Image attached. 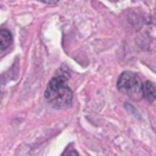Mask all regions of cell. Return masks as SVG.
Wrapping results in <instances>:
<instances>
[{
  "label": "cell",
  "instance_id": "cell-6",
  "mask_svg": "<svg viewBox=\"0 0 156 156\" xmlns=\"http://www.w3.org/2000/svg\"><path fill=\"white\" fill-rule=\"evenodd\" d=\"M43 3H47V4H55V3H58L59 0H41Z\"/></svg>",
  "mask_w": 156,
  "mask_h": 156
},
{
  "label": "cell",
  "instance_id": "cell-3",
  "mask_svg": "<svg viewBox=\"0 0 156 156\" xmlns=\"http://www.w3.org/2000/svg\"><path fill=\"white\" fill-rule=\"evenodd\" d=\"M142 98L147 100L148 102H152L156 98V87L149 80H145V82L142 83Z\"/></svg>",
  "mask_w": 156,
  "mask_h": 156
},
{
  "label": "cell",
  "instance_id": "cell-4",
  "mask_svg": "<svg viewBox=\"0 0 156 156\" xmlns=\"http://www.w3.org/2000/svg\"><path fill=\"white\" fill-rule=\"evenodd\" d=\"M11 40H12V36L9 30L7 29H0V51L9 48L10 44H11Z\"/></svg>",
  "mask_w": 156,
  "mask_h": 156
},
{
  "label": "cell",
  "instance_id": "cell-1",
  "mask_svg": "<svg viewBox=\"0 0 156 156\" xmlns=\"http://www.w3.org/2000/svg\"><path fill=\"white\" fill-rule=\"evenodd\" d=\"M68 75L69 69L66 66H62L54 75V77L50 80L47 88H46L44 98L47 100V102L50 105L55 106V108H65V106H69L72 102L73 93L65 83Z\"/></svg>",
  "mask_w": 156,
  "mask_h": 156
},
{
  "label": "cell",
  "instance_id": "cell-2",
  "mask_svg": "<svg viewBox=\"0 0 156 156\" xmlns=\"http://www.w3.org/2000/svg\"><path fill=\"white\" fill-rule=\"evenodd\" d=\"M142 83L141 79L133 72H123L118 79V88L122 93L130 97H142Z\"/></svg>",
  "mask_w": 156,
  "mask_h": 156
},
{
  "label": "cell",
  "instance_id": "cell-5",
  "mask_svg": "<svg viewBox=\"0 0 156 156\" xmlns=\"http://www.w3.org/2000/svg\"><path fill=\"white\" fill-rule=\"evenodd\" d=\"M64 156H79V155H77V152H76V151H75L73 148L71 147L68 151H66V152L64 153Z\"/></svg>",
  "mask_w": 156,
  "mask_h": 156
}]
</instances>
